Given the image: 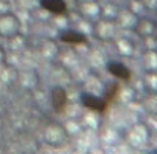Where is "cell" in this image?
Segmentation results:
<instances>
[{"label": "cell", "instance_id": "cell-6", "mask_svg": "<svg viewBox=\"0 0 157 154\" xmlns=\"http://www.w3.org/2000/svg\"><path fill=\"white\" fill-rule=\"evenodd\" d=\"M121 84L117 83V81H113V83H108L107 86H105L104 89V93H102V98H104L107 104L108 105H111V104H114L117 99H119V96H121Z\"/></svg>", "mask_w": 157, "mask_h": 154}, {"label": "cell", "instance_id": "cell-4", "mask_svg": "<svg viewBox=\"0 0 157 154\" xmlns=\"http://www.w3.org/2000/svg\"><path fill=\"white\" fill-rule=\"evenodd\" d=\"M107 70H108L113 76H116L117 79H121V81H124V83H130V81H131V76H133L131 70H130L124 63H121V61H110V63L107 64Z\"/></svg>", "mask_w": 157, "mask_h": 154}, {"label": "cell", "instance_id": "cell-2", "mask_svg": "<svg viewBox=\"0 0 157 154\" xmlns=\"http://www.w3.org/2000/svg\"><path fill=\"white\" fill-rule=\"evenodd\" d=\"M51 101H52L53 110L58 114H64L66 113V110H67V101L69 99H67V92L63 87L56 86V87H53L52 90H51Z\"/></svg>", "mask_w": 157, "mask_h": 154}, {"label": "cell", "instance_id": "cell-1", "mask_svg": "<svg viewBox=\"0 0 157 154\" xmlns=\"http://www.w3.org/2000/svg\"><path fill=\"white\" fill-rule=\"evenodd\" d=\"M79 102L82 104L87 110L96 111L99 114H105L110 108V105L107 104V101L102 96H96V95H92V93H81Z\"/></svg>", "mask_w": 157, "mask_h": 154}, {"label": "cell", "instance_id": "cell-7", "mask_svg": "<svg viewBox=\"0 0 157 154\" xmlns=\"http://www.w3.org/2000/svg\"><path fill=\"white\" fill-rule=\"evenodd\" d=\"M148 154H157V150H153V151H150Z\"/></svg>", "mask_w": 157, "mask_h": 154}, {"label": "cell", "instance_id": "cell-3", "mask_svg": "<svg viewBox=\"0 0 157 154\" xmlns=\"http://www.w3.org/2000/svg\"><path fill=\"white\" fill-rule=\"evenodd\" d=\"M59 40L66 44H73V46H78V44H87L89 43V38L86 34L79 32V31H75V29H66V31H61L59 32Z\"/></svg>", "mask_w": 157, "mask_h": 154}, {"label": "cell", "instance_id": "cell-5", "mask_svg": "<svg viewBox=\"0 0 157 154\" xmlns=\"http://www.w3.org/2000/svg\"><path fill=\"white\" fill-rule=\"evenodd\" d=\"M40 6L55 15H63L67 12V3L64 0H40Z\"/></svg>", "mask_w": 157, "mask_h": 154}]
</instances>
